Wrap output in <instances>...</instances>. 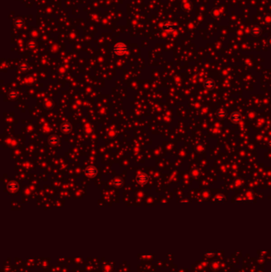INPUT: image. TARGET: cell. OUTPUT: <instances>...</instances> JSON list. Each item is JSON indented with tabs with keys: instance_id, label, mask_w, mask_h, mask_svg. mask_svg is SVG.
<instances>
[{
	"instance_id": "8",
	"label": "cell",
	"mask_w": 271,
	"mask_h": 272,
	"mask_svg": "<svg viewBox=\"0 0 271 272\" xmlns=\"http://www.w3.org/2000/svg\"><path fill=\"white\" fill-rule=\"evenodd\" d=\"M263 23L266 26H271V14H265L264 17H263Z\"/></svg>"
},
{
	"instance_id": "4",
	"label": "cell",
	"mask_w": 271,
	"mask_h": 272,
	"mask_svg": "<svg viewBox=\"0 0 271 272\" xmlns=\"http://www.w3.org/2000/svg\"><path fill=\"white\" fill-rule=\"evenodd\" d=\"M85 173L87 177L89 178H93L96 175L97 173V170L93 166H89L85 170Z\"/></svg>"
},
{
	"instance_id": "11",
	"label": "cell",
	"mask_w": 271,
	"mask_h": 272,
	"mask_svg": "<svg viewBox=\"0 0 271 272\" xmlns=\"http://www.w3.org/2000/svg\"><path fill=\"white\" fill-rule=\"evenodd\" d=\"M49 143H51V144H56L57 143L59 142V138H58L56 135H53V136H51V137L49 138Z\"/></svg>"
},
{
	"instance_id": "13",
	"label": "cell",
	"mask_w": 271,
	"mask_h": 272,
	"mask_svg": "<svg viewBox=\"0 0 271 272\" xmlns=\"http://www.w3.org/2000/svg\"><path fill=\"white\" fill-rule=\"evenodd\" d=\"M225 200V197L223 195H218L215 199L214 201H218V202H222Z\"/></svg>"
},
{
	"instance_id": "10",
	"label": "cell",
	"mask_w": 271,
	"mask_h": 272,
	"mask_svg": "<svg viewBox=\"0 0 271 272\" xmlns=\"http://www.w3.org/2000/svg\"><path fill=\"white\" fill-rule=\"evenodd\" d=\"M71 129H72V127L69 123H64L61 126V130L63 132H64V133H69V132L71 130Z\"/></svg>"
},
{
	"instance_id": "15",
	"label": "cell",
	"mask_w": 271,
	"mask_h": 272,
	"mask_svg": "<svg viewBox=\"0 0 271 272\" xmlns=\"http://www.w3.org/2000/svg\"><path fill=\"white\" fill-rule=\"evenodd\" d=\"M268 44L271 46V38H269L268 39Z\"/></svg>"
},
{
	"instance_id": "9",
	"label": "cell",
	"mask_w": 271,
	"mask_h": 272,
	"mask_svg": "<svg viewBox=\"0 0 271 272\" xmlns=\"http://www.w3.org/2000/svg\"><path fill=\"white\" fill-rule=\"evenodd\" d=\"M18 183L15 181H11L8 184V189L10 191H15L18 189Z\"/></svg>"
},
{
	"instance_id": "12",
	"label": "cell",
	"mask_w": 271,
	"mask_h": 272,
	"mask_svg": "<svg viewBox=\"0 0 271 272\" xmlns=\"http://www.w3.org/2000/svg\"><path fill=\"white\" fill-rule=\"evenodd\" d=\"M164 29L166 30V31H173L175 30V26L174 25H165L164 26Z\"/></svg>"
},
{
	"instance_id": "14",
	"label": "cell",
	"mask_w": 271,
	"mask_h": 272,
	"mask_svg": "<svg viewBox=\"0 0 271 272\" xmlns=\"http://www.w3.org/2000/svg\"><path fill=\"white\" fill-rule=\"evenodd\" d=\"M114 184H115V186H117V187H119L120 186H122V180H116V181H115V182H114Z\"/></svg>"
},
{
	"instance_id": "2",
	"label": "cell",
	"mask_w": 271,
	"mask_h": 272,
	"mask_svg": "<svg viewBox=\"0 0 271 272\" xmlns=\"http://www.w3.org/2000/svg\"><path fill=\"white\" fill-rule=\"evenodd\" d=\"M242 119H243V117H242L241 114L237 112H234L231 115V117H230V119L231 121L235 123V124H238L241 121H242Z\"/></svg>"
},
{
	"instance_id": "7",
	"label": "cell",
	"mask_w": 271,
	"mask_h": 272,
	"mask_svg": "<svg viewBox=\"0 0 271 272\" xmlns=\"http://www.w3.org/2000/svg\"><path fill=\"white\" fill-rule=\"evenodd\" d=\"M227 112L224 111V110H218V112H216V116L217 118L219 119H224L226 117H227Z\"/></svg>"
},
{
	"instance_id": "1",
	"label": "cell",
	"mask_w": 271,
	"mask_h": 272,
	"mask_svg": "<svg viewBox=\"0 0 271 272\" xmlns=\"http://www.w3.org/2000/svg\"><path fill=\"white\" fill-rule=\"evenodd\" d=\"M127 48L123 43H117L114 46V52L117 55H122L127 52Z\"/></svg>"
},
{
	"instance_id": "6",
	"label": "cell",
	"mask_w": 271,
	"mask_h": 272,
	"mask_svg": "<svg viewBox=\"0 0 271 272\" xmlns=\"http://www.w3.org/2000/svg\"><path fill=\"white\" fill-rule=\"evenodd\" d=\"M262 34V28L259 26H254L251 28V34L253 37H258Z\"/></svg>"
},
{
	"instance_id": "5",
	"label": "cell",
	"mask_w": 271,
	"mask_h": 272,
	"mask_svg": "<svg viewBox=\"0 0 271 272\" xmlns=\"http://www.w3.org/2000/svg\"><path fill=\"white\" fill-rule=\"evenodd\" d=\"M137 181L142 186H144L148 181V177L145 173H140L138 175L137 177Z\"/></svg>"
},
{
	"instance_id": "3",
	"label": "cell",
	"mask_w": 271,
	"mask_h": 272,
	"mask_svg": "<svg viewBox=\"0 0 271 272\" xmlns=\"http://www.w3.org/2000/svg\"><path fill=\"white\" fill-rule=\"evenodd\" d=\"M204 89H208V90H212V89H214V88H215V82H214V80H212V79H211V78L207 79V80L204 82Z\"/></svg>"
}]
</instances>
